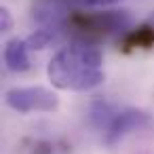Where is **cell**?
I'll use <instances>...</instances> for the list:
<instances>
[{
	"label": "cell",
	"mask_w": 154,
	"mask_h": 154,
	"mask_svg": "<svg viewBox=\"0 0 154 154\" xmlns=\"http://www.w3.org/2000/svg\"><path fill=\"white\" fill-rule=\"evenodd\" d=\"M154 47V26L150 21L127 30L120 38V49L122 51H135V49H152Z\"/></svg>",
	"instance_id": "8992f818"
},
{
	"label": "cell",
	"mask_w": 154,
	"mask_h": 154,
	"mask_svg": "<svg viewBox=\"0 0 154 154\" xmlns=\"http://www.w3.org/2000/svg\"><path fill=\"white\" fill-rule=\"evenodd\" d=\"M5 101L11 110L19 114L28 112H53L59 108V99L53 91L45 87H15L9 89Z\"/></svg>",
	"instance_id": "3957f363"
},
{
	"label": "cell",
	"mask_w": 154,
	"mask_h": 154,
	"mask_svg": "<svg viewBox=\"0 0 154 154\" xmlns=\"http://www.w3.org/2000/svg\"><path fill=\"white\" fill-rule=\"evenodd\" d=\"M47 76L51 85L61 91H93L106 78L103 55L91 42L72 40L68 47L59 49L51 57L47 66Z\"/></svg>",
	"instance_id": "6da1fadb"
},
{
	"label": "cell",
	"mask_w": 154,
	"mask_h": 154,
	"mask_svg": "<svg viewBox=\"0 0 154 154\" xmlns=\"http://www.w3.org/2000/svg\"><path fill=\"white\" fill-rule=\"evenodd\" d=\"M131 19L125 11H101V13H70L66 17V28H70L76 40L82 42H99L114 34H125Z\"/></svg>",
	"instance_id": "7a4b0ae2"
},
{
	"label": "cell",
	"mask_w": 154,
	"mask_h": 154,
	"mask_svg": "<svg viewBox=\"0 0 154 154\" xmlns=\"http://www.w3.org/2000/svg\"><path fill=\"white\" fill-rule=\"evenodd\" d=\"M53 152H55V148L49 141H36L34 150H32V154H53Z\"/></svg>",
	"instance_id": "8fae6325"
},
{
	"label": "cell",
	"mask_w": 154,
	"mask_h": 154,
	"mask_svg": "<svg viewBox=\"0 0 154 154\" xmlns=\"http://www.w3.org/2000/svg\"><path fill=\"white\" fill-rule=\"evenodd\" d=\"M148 21H150V23H152V26H154V15H152V17H150V19H148Z\"/></svg>",
	"instance_id": "7c38bea8"
},
{
	"label": "cell",
	"mask_w": 154,
	"mask_h": 154,
	"mask_svg": "<svg viewBox=\"0 0 154 154\" xmlns=\"http://www.w3.org/2000/svg\"><path fill=\"white\" fill-rule=\"evenodd\" d=\"M13 28V17H11V11L7 7L0 9V30L2 32H9Z\"/></svg>",
	"instance_id": "9c48e42d"
},
{
	"label": "cell",
	"mask_w": 154,
	"mask_h": 154,
	"mask_svg": "<svg viewBox=\"0 0 154 154\" xmlns=\"http://www.w3.org/2000/svg\"><path fill=\"white\" fill-rule=\"evenodd\" d=\"M61 28H49V26H40L38 30H34L28 38H26V42H28V47L32 49V51H36V49H45V47H49L55 38H57V32H59Z\"/></svg>",
	"instance_id": "52a82bcc"
},
{
	"label": "cell",
	"mask_w": 154,
	"mask_h": 154,
	"mask_svg": "<svg viewBox=\"0 0 154 154\" xmlns=\"http://www.w3.org/2000/svg\"><path fill=\"white\" fill-rule=\"evenodd\" d=\"M30 47L26 40L21 38H11L5 45V63L11 72L23 74L30 70V55H28Z\"/></svg>",
	"instance_id": "5b68a950"
},
{
	"label": "cell",
	"mask_w": 154,
	"mask_h": 154,
	"mask_svg": "<svg viewBox=\"0 0 154 154\" xmlns=\"http://www.w3.org/2000/svg\"><path fill=\"white\" fill-rule=\"evenodd\" d=\"M76 5H80V7H112V5H116V2H120V0H74Z\"/></svg>",
	"instance_id": "30bf717a"
},
{
	"label": "cell",
	"mask_w": 154,
	"mask_h": 154,
	"mask_svg": "<svg viewBox=\"0 0 154 154\" xmlns=\"http://www.w3.org/2000/svg\"><path fill=\"white\" fill-rule=\"evenodd\" d=\"M150 125V116L143 110H122L116 112L114 120L110 122V127L106 129V143L108 146H116L125 135H129L131 131H139L141 127Z\"/></svg>",
	"instance_id": "277c9868"
},
{
	"label": "cell",
	"mask_w": 154,
	"mask_h": 154,
	"mask_svg": "<svg viewBox=\"0 0 154 154\" xmlns=\"http://www.w3.org/2000/svg\"><path fill=\"white\" fill-rule=\"evenodd\" d=\"M91 122L97 127V129H103V133H106V129L110 127V122L114 120V116H116V112H112V108L106 103V101H95L93 106H91Z\"/></svg>",
	"instance_id": "ba28073f"
}]
</instances>
